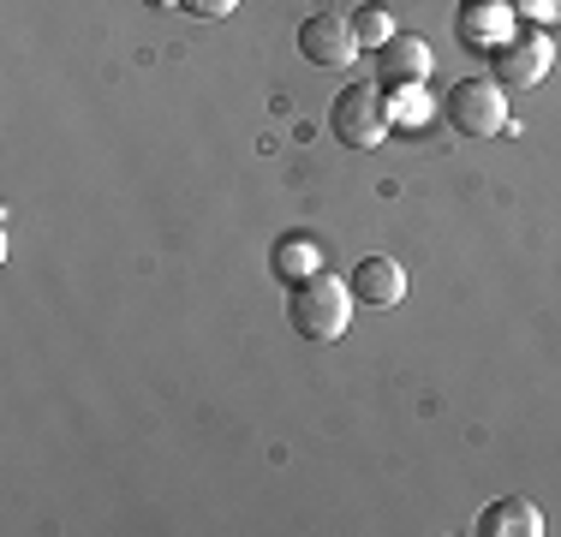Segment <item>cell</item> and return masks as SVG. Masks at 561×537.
<instances>
[{"label":"cell","mask_w":561,"mask_h":537,"mask_svg":"<svg viewBox=\"0 0 561 537\" xmlns=\"http://www.w3.org/2000/svg\"><path fill=\"white\" fill-rule=\"evenodd\" d=\"M353 287L335 281L329 268H317V275L305 281H287V322L299 341H341L346 322H353Z\"/></svg>","instance_id":"obj_1"},{"label":"cell","mask_w":561,"mask_h":537,"mask_svg":"<svg viewBox=\"0 0 561 537\" xmlns=\"http://www.w3.org/2000/svg\"><path fill=\"white\" fill-rule=\"evenodd\" d=\"M389 96H382V84H346L335 102H329V132H335V144L346 150H377L382 138H389Z\"/></svg>","instance_id":"obj_2"},{"label":"cell","mask_w":561,"mask_h":537,"mask_svg":"<svg viewBox=\"0 0 561 537\" xmlns=\"http://www.w3.org/2000/svg\"><path fill=\"white\" fill-rule=\"evenodd\" d=\"M443 114L460 138H502L507 132V90L496 78H460L443 96Z\"/></svg>","instance_id":"obj_3"},{"label":"cell","mask_w":561,"mask_h":537,"mask_svg":"<svg viewBox=\"0 0 561 537\" xmlns=\"http://www.w3.org/2000/svg\"><path fill=\"white\" fill-rule=\"evenodd\" d=\"M550 60H556V43L543 36V24H531V31H514L496 54H490V78H496L502 90H531L550 72Z\"/></svg>","instance_id":"obj_4"},{"label":"cell","mask_w":561,"mask_h":537,"mask_svg":"<svg viewBox=\"0 0 561 537\" xmlns=\"http://www.w3.org/2000/svg\"><path fill=\"white\" fill-rule=\"evenodd\" d=\"M299 54H305L311 66H329V72L353 66V60H358L353 19H341V12H311V19L299 24Z\"/></svg>","instance_id":"obj_5"},{"label":"cell","mask_w":561,"mask_h":537,"mask_svg":"<svg viewBox=\"0 0 561 537\" xmlns=\"http://www.w3.org/2000/svg\"><path fill=\"white\" fill-rule=\"evenodd\" d=\"M454 31H460L466 48L496 54L507 36L519 31V12H514V0H460V12H454Z\"/></svg>","instance_id":"obj_6"},{"label":"cell","mask_w":561,"mask_h":537,"mask_svg":"<svg viewBox=\"0 0 561 537\" xmlns=\"http://www.w3.org/2000/svg\"><path fill=\"white\" fill-rule=\"evenodd\" d=\"M370 72H377L382 90L394 84H424L431 78V48H424V36H389L382 48H370Z\"/></svg>","instance_id":"obj_7"},{"label":"cell","mask_w":561,"mask_h":537,"mask_svg":"<svg viewBox=\"0 0 561 537\" xmlns=\"http://www.w3.org/2000/svg\"><path fill=\"white\" fill-rule=\"evenodd\" d=\"M346 287H353L358 305H370V311H389V305L407 299V268L394 258H358V268L346 275Z\"/></svg>","instance_id":"obj_8"},{"label":"cell","mask_w":561,"mask_h":537,"mask_svg":"<svg viewBox=\"0 0 561 537\" xmlns=\"http://www.w3.org/2000/svg\"><path fill=\"white\" fill-rule=\"evenodd\" d=\"M472 532L478 537H543V514L526 495H502V502H490L484 514H478Z\"/></svg>","instance_id":"obj_9"},{"label":"cell","mask_w":561,"mask_h":537,"mask_svg":"<svg viewBox=\"0 0 561 537\" xmlns=\"http://www.w3.org/2000/svg\"><path fill=\"white\" fill-rule=\"evenodd\" d=\"M270 263H275L280 281H305V275H317V268H323V251H317V239L293 233V239H280V245H275Z\"/></svg>","instance_id":"obj_10"},{"label":"cell","mask_w":561,"mask_h":537,"mask_svg":"<svg viewBox=\"0 0 561 537\" xmlns=\"http://www.w3.org/2000/svg\"><path fill=\"white\" fill-rule=\"evenodd\" d=\"M389 119H400V126H424V119H431V96H424V84H394Z\"/></svg>","instance_id":"obj_11"},{"label":"cell","mask_w":561,"mask_h":537,"mask_svg":"<svg viewBox=\"0 0 561 537\" xmlns=\"http://www.w3.org/2000/svg\"><path fill=\"white\" fill-rule=\"evenodd\" d=\"M353 36H358V48H382L394 36V19L382 7H358L353 12Z\"/></svg>","instance_id":"obj_12"},{"label":"cell","mask_w":561,"mask_h":537,"mask_svg":"<svg viewBox=\"0 0 561 537\" xmlns=\"http://www.w3.org/2000/svg\"><path fill=\"white\" fill-rule=\"evenodd\" d=\"M514 12H519V19H531V24H556L561 19V0H514Z\"/></svg>","instance_id":"obj_13"},{"label":"cell","mask_w":561,"mask_h":537,"mask_svg":"<svg viewBox=\"0 0 561 537\" xmlns=\"http://www.w3.org/2000/svg\"><path fill=\"white\" fill-rule=\"evenodd\" d=\"M239 0H180V12H192V19H227Z\"/></svg>","instance_id":"obj_14"},{"label":"cell","mask_w":561,"mask_h":537,"mask_svg":"<svg viewBox=\"0 0 561 537\" xmlns=\"http://www.w3.org/2000/svg\"><path fill=\"white\" fill-rule=\"evenodd\" d=\"M144 7H156V12H162V7H180V0H144Z\"/></svg>","instance_id":"obj_15"}]
</instances>
